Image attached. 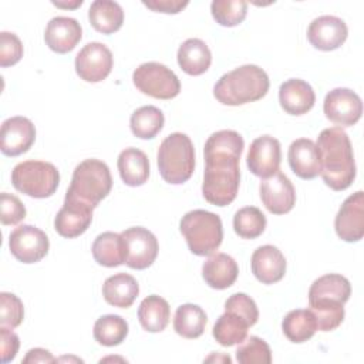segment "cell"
I'll use <instances>...</instances> for the list:
<instances>
[{
	"label": "cell",
	"instance_id": "22",
	"mask_svg": "<svg viewBox=\"0 0 364 364\" xmlns=\"http://www.w3.org/2000/svg\"><path fill=\"white\" fill-rule=\"evenodd\" d=\"M287 159L291 171L301 179H313L320 175V152L317 145L309 138L293 141L289 146Z\"/></svg>",
	"mask_w": 364,
	"mask_h": 364
},
{
	"label": "cell",
	"instance_id": "43",
	"mask_svg": "<svg viewBox=\"0 0 364 364\" xmlns=\"http://www.w3.org/2000/svg\"><path fill=\"white\" fill-rule=\"evenodd\" d=\"M20 347V341L17 334L10 327H0V351H1V363H10L16 358Z\"/></svg>",
	"mask_w": 364,
	"mask_h": 364
},
{
	"label": "cell",
	"instance_id": "15",
	"mask_svg": "<svg viewBox=\"0 0 364 364\" xmlns=\"http://www.w3.org/2000/svg\"><path fill=\"white\" fill-rule=\"evenodd\" d=\"M336 233L344 242H358L364 236V192L357 191L340 206L336 220Z\"/></svg>",
	"mask_w": 364,
	"mask_h": 364
},
{
	"label": "cell",
	"instance_id": "27",
	"mask_svg": "<svg viewBox=\"0 0 364 364\" xmlns=\"http://www.w3.org/2000/svg\"><path fill=\"white\" fill-rule=\"evenodd\" d=\"M119 176L128 186H141L149 178V161L144 151L125 148L117 161Z\"/></svg>",
	"mask_w": 364,
	"mask_h": 364
},
{
	"label": "cell",
	"instance_id": "28",
	"mask_svg": "<svg viewBox=\"0 0 364 364\" xmlns=\"http://www.w3.org/2000/svg\"><path fill=\"white\" fill-rule=\"evenodd\" d=\"M88 20L97 31L112 34L121 28L124 23V11L117 1L95 0L88 9Z\"/></svg>",
	"mask_w": 364,
	"mask_h": 364
},
{
	"label": "cell",
	"instance_id": "29",
	"mask_svg": "<svg viewBox=\"0 0 364 364\" xmlns=\"http://www.w3.org/2000/svg\"><path fill=\"white\" fill-rule=\"evenodd\" d=\"M171 318V307L168 301L156 294L145 297L138 307V320L144 330L159 333L166 328Z\"/></svg>",
	"mask_w": 364,
	"mask_h": 364
},
{
	"label": "cell",
	"instance_id": "44",
	"mask_svg": "<svg viewBox=\"0 0 364 364\" xmlns=\"http://www.w3.org/2000/svg\"><path fill=\"white\" fill-rule=\"evenodd\" d=\"M142 4L154 11L158 13H166V14H176L182 11L186 6V0H151V1H142Z\"/></svg>",
	"mask_w": 364,
	"mask_h": 364
},
{
	"label": "cell",
	"instance_id": "19",
	"mask_svg": "<svg viewBox=\"0 0 364 364\" xmlns=\"http://www.w3.org/2000/svg\"><path fill=\"white\" fill-rule=\"evenodd\" d=\"M92 210L94 208L80 200L65 198L63 208L57 212L54 219L55 232L67 239L82 235L91 225Z\"/></svg>",
	"mask_w": 364,
	"mask_h": 364
},
{
	"label": "cell",
	"instance_id": "31",
	"mask_svg": "<svg viewBox=\"0 0 364 364\" xmlns=\"http://www.w3.org/2000/svg\"><path fill=\"white\" fill-rule=\"evenodd\" d=\"M282 330L291 343H304L316 334L317 321L310 309H296L284 316Z\"/></svg>",
	"mask_w": 364,
	"mask_h": 364
},
{
	"label": "cell",
	"instance_id": "4",
	"mask_svg": "<svg viewBox=\"0 0 364 364\" xmlns=\"http://www.w3.org/2000/svg\"><path fill=\"white\" fill-rule=\"evenodd\" d=\"M270 87L264 70L246 64L223 74L213 87L215 98L223 105H243L263 98Z\"/></svg>",
	"mask_w": 364,
	"mask_h": 364
},
{
	"label": "cell",
	"instance_id": "36",
	"mask_svg": "<svg viewBox=\"0 0 364 364\" xmlns=\"http://www.w3.org/2000/svg\"><path fill=\"white\" fill-rule=\"evenodd\" d=\"M266 216L256 206H245L233 216V229L243 239H256L266 229Z\"/></svg>",
	"mask_w": 364,
	"mask_h": 364
},
{
	"label": "cell",
	"instance_id": "47",
	"mask_svg": "<svg viewBox=\"0 0 364 364\" xmlns=\"http://www.w3.org/2000/svg\"><path fill=\"white\" fill-rule=\"evenodd\" d=\"M213 360H216V361H219V360H223V361H228V363H230V361H232L229 355H222V357H218L216 354H212V355H210V357H208L205 361H213Z\"/></svg>",
	"mask_w": 364,
	"mask_h": 364
},
{
	"label": "cell",
	"instance_id": "10",
	"mask_svg": "<svg viewBox=\"0 0 364 364\" xmlns=\"http://www.w3.org/2000/svg\"><path fill=\"white\" fill-rule=\"evenodd\" d=\"M125 246V264L131 269L144 270L149 267L158 256V240L155 235L142 226L128 228L121 232Z\"/></svg>",
	"mask_w": 364,
	"mask_h": 364
},
{
	"label": "cell",
	"instance_id": "40",
	"mask_svg": "<svg viewBox=\"0 0 364 364\" xmlns=\"http://www.w3.org/2000/svg\"><path fill=\"white\" fill-rule=\"evenodd\" d=\"M225 310L233 311L243 317L247 324L252 327L257 323L259 318V310L252 297H249L245 293H235L225 301Z\"/></svg>",
	"mask_w": 364,
	"mask_h": 364
},
{
	"label": "cell",
	"instance_id": "38",
	"mask_svg": "<svg viewBox=\"0 0 364 364\" xmlns=\"http://www.w3.org/2000/svg\"><path fill=\"white\" fill-rule=\"evenodd\" d=\"M236 360L240 364H270L272 351L263 338L250 336L247 340L245 338V341H242L237 347Z\"/></svg>",
	"mask_w": 364,
	"mask_h": 364
},
{
	"label": "cell",
	"instance_id": "9",
	"mask_svg": "<svg viewBox=\"0 0 364 364\" xmlns=\"http://www.w3.org/2000/svg\"><path fill=\"white\" fill-rule=\"evenodd\" d=\"M132 81L142 94L158 100L175 98L181 91L176 74L166 65L155 61L141 64L134 71Z\"/></svg>",
	"mask_w": 364,
	"mask_h": 364
},
{
	"label": "cell",
	"instance_id": "7",
	"mask_svg": "<svg viewBox=\"0 0 364 364\" xmlns=\"http://www.w3.org/2000/svg\"><path fill=\"white\" fill-rule=\"evenodd\" d=\"M189 250L196 256L213 255L223 239L220 218L209 210L195 209L185 213L179 223Z\"/></svg>",
	"mask_w": 364,
	"mask_h": 364
},
{
	"label": "cell",
	"instance_id": "42",
	"mask_svg": "<svg viewBox=\"0 0 364 364\" xmlns=\"http://www.w3.org/2000/svg\"><path fill=\"white\" fill-rule=\"evenodd\" d=\"M0 208H1L0 219H1V223L4 226L17 225V223H20L26 218V208H24V205L13 193L3 192L0 195Z\"/></svg>",
	"mask_w": 364,
	"mask_h": 364
},
{
	"label": "cell",
	"instance_id": "18",
	"mask_svg": "<svg viewBox=\"0 0 364 364\" xmlns=\"http://www.w3.org/2000/svg\"><path fill=\"white\" fill-rule=\"evenodd\" d=\"M348 36L347 24L336 16H320L307 28L310 44L321 51H333L344 44Z\"/></svg>",
	"mask_w": 364,
	"mask_h": 364
},
{
	"label": "cell",
	"instance_id": "33",
	"mask_svg": "<svg viewBox=\"0 0 364 364\" xmlns=\"http://www.w3.org/2000/svg\"><path fill=\"white\" fill-rule=\"evenodd\" d=\"M208 323L206 313L198 304L186 303L176 309L173 328L183 338H198L203 334Z\"/></svg>",
	"mask_w": 364,
	"mask_h": 364
},
{
	"label": "cell",
	"instance_id": "13",
	"mask_svg": "<svg viewBox=\"0 0 364 364\" xmlns=\"http://www.w3.org/2000/svg\"><path fill=\"white\" fill-rule=\"evenodd\" d=\"M326 118L343 127H353L363 114V102L357 92L350 88H334L327 92L323 104Z\"/></svg>",
	"mask_w": 364,
	"mask_h": 364
},
{
	"label": "cell",
	"instance_id": "2",
	"mask_svg": "<svg viewBox=\"0 0 364 364\" xmlns=\"http://www.w3.org/2000/svg\"><path fill=\"white\" fill-rule=\"evenodd\" d=\"M320 175L333 191L347 189L355 179V162L347 132L340 127L326 128L317 138Z\"/></svg>",
	"mask_w": 364,
	"mask_h": 364
},
{
	"label": "cell",
	"instance_id": "37",
	"mask_svg": "<svg viewBox=\"0 0 364 364\" xmlns=\"http://www.w3.org/2000/svg\"><path fill=\"white\" fill-rule=\"evenodd\" d=\"M210 11L220 26L235 27L245 20L247 14V3L243 0H213Z\"/></svg>",
	"mask_w": 364,
	"mask_h": 364
},
{
	"label": "cell",
	"instance_id": "41",
	"mask_svg": "<svg viewBox=\"0 0 364 364\" xmlns=\"http://www.w3.org/2000/svg\"><path fill=\"white\" fill-rule=\"evenodd\" d=\"M23 57V44L14 33H0V65L11 67Z\"/></svg>",
	"mask_w": 364,
	"mask_h": 364
},
{
	"label": "cell",
	"instance_id": "35",
	"mask_svg": "<svg viewBox=\"0 0 364 364\" xmlns=\"http://www.w3.org/2000/svg\"><path fill=\"white\" fill-rule=\"evenodd\" d=\"M128 336V323L118 314L101 316L94 324V338L105 347L121 344Z\"/></svg>",
	"mask_w": 364,
	"mask_h": 364
},
{
	"label": "cell",
	"instance_id": "30",
	"mask_svg": "<svg viewBox=\"0 0 364 364\" xmlns=\"http://www.w3.org/2000/svg\"><path fill=\"white\" fill-rule=\"evenodd\" d=\"M92 256L95 262L105 267H117L125 263V246L121 233L104 232L92 243Z\"/></svg>",
	"mask_w": 364,
	"mask_h": 364
},
{
	"label": "cell",
	"instance_id": "39",
	"mask_svg": "<svg viewBox=\"0 0 364 364\" xmlns=\"http://www.w3.org/2000/svg\"><path fill=\"white\" fill-rule=\"evenodd\" d=\"M24 318L23 301L13 293H0V324L16 328Z\"/></svg>",
	"mask_w": 364,
	"mask_h": 364
},
{
	"label": "cell",
	"instance_id": "34",
	"mask_svg": "<svg viewBox=\"0 0 364 364\" xmlns=\"http://www.w3.org/2000/svg\"><path fill=\"white\" fill-rule=\"evenodd\" d=\"M165 117L162 111L154 105H144L135 109L129 119L131 131L141 139H152L162 129Z\"/></svg>",
	"mask_w": 364,
	"mask_h": 364
},
{
	"label": "cell",
	"instance_id": "25",
	"mask_svg": "<svg viewBox=\"0 0 364 364\" xmlns=\"http://www.w3.org/2000/svg\"><path fill=\"white\" fill-rule=\"evenodd\" d=\"M138 282L128 273H117L109 276L102 284V296L105 301L119 309L131 307L138 297Z\"/></svg>",
	"mask_w": 364,
	"mask_h": 364
},
{
	"label": "cell",
	"instance_id": "24",
	"mask_svg": "<svg viewBox=\"0 0 364 364\" xmlns=\"http://www.w3.org/2000/svg\"><path fill=\"white\" fill-rule=\"evenodd\" d=\"M239 274V267L235 259L226 253H215L203 263L202 276L206 284L216 290L230 287Z\"/></svg>",
	"mask_w": 364,
	"mask_h": 364
},
{
	"label": "cell",
	"instance_id": "12",
	"mask_svg": "<svg viewBox=\"0 0 364 364\" xmlns=\"http://www.w3.org/2000/svg\"><path fill=\"white\" fill-rule=\"evenodd\" d=\"M114 65L111 50L98 41L85 44L75 55V71L87 82H100L105 80Z\"/></svg>",
	"mask_w": 364,
	"mask_h": 364
},
{
	"label": "cell",
	"instance_id": "26",
	"mask_svg": "<svg viewBox=\"0 0 364 364\" xmlns=\"http://www.w3.org/2000/svg\"><path fill=\"white\" fill-rule=\"evenodd\" d=\"M178 64L189 75H200L208 71L212 63L209 47L200 38H188L178 48Z\"/></svg>",
	"mask_w": 364,
	"mask_h": 364
},
{
	"label": "cell",
	"instance_id": "1",
	"mask_svg": "<svg viewBox=\"0 0 364 364\" xmlns=\"http://www.w3.org/2000/svg\"><path fill=\"white\" fill-rule=\"evenodd\" d=\"M245 148L242 135L232 129L213 132L205 142V173L202 183L203 198L215 206L230 205L239 191V161Z\"/></svg>",
	"mask_w": 364,
	"mask_h": 364
},
{
	"label": "cell",
	"instance_id": "20",
	"mask_svg": "<svg viewBox=\"0 0 364 364\" xmlns=\"http://www.w3.org/2000/svg\"><path fill=\"white\" fill-rule=\"evenodd\" d=\"M82 37V28L75 18L58 16L48 21L44 40L50 50L58 54L70 53L75 48Z\"/></svg>",
	"mask_w": 364,
	"mask_h": 364
},
{
	"label": "cell",
	"instance_id": "14",
	"mask_svg": "<svg viewBox=\"0 0 364 364\" xmlns=\"http://www.w3.org/2000/svg\"><path fill=\"white\" fill-rule=\"evenodd\" d=\"M280 142L272 135H262L250 144L246 164L253 175L264 179L280 171Z\"/></svg>",
	"mask_w": 364,
	"mask_h": 364
},
{
	"label": "cell",
	"instance_id": "11",
	"mask_svg": "<svg viewBox=\"0 0 364 364\" xmlns=\"http://www.w3.org/2000/svg\"><path fill=\"white\" fill-rule=\"evenodd\" d=\"M9 247L18 262L30 264L46 257L50 240L41 229L33 225H20L10 233Z\"/></svg>",
	"mask_w": 364,
	"mask_h": 364
},
{
	"label": "cell",
	"instance_id": "45",
	"mask_svg": "<svg viewBox=\"0 0 364 364\" xmlns=\"http://www.w3.org/2000/svg\"><path fill=\"white\" fill-rule=\"evenodd\" d=\"M55 357L46 348H31L27 351L26 357L23 358V364H30V363H55Z\"/></svg>",
	"mask_w": 364,
	"mask_h": 364
},
{
	"label": "cell",
	"instance_id": "3",
	"mask_svg": "<svg viewBox=\"0 0 364 364\" xmlns=\"http://www.w3.org/2000/svg\"><path fill=\"white\" fill-rule=\"evenodd\" d=\"M350 282L336 273L316 279L309 289V306L317 321V330L331 331L344 320V303L350 299Z\"/></svg>",
	"mask_w": 364,
	"mask_h": 364
},
{
	"label": "cell",
	"instance_id": "17",
	"mask_svg": "<svg viewBox=\"0 0 364 364\" xmlns=\"http://www.w3.org/2000/svg\"><path fill=\"white\" fill-rule=\"evenodd\" d=\"M36 141L34 124L26 117H11L3 121L0 129V149L7 156L27 152Z\"/></svg>",
	"mask_w": 364,
	"mask_h": 364
},
{
	"label": "cell",
	"instance_id": "16",
	"mask_svg": "<svg viewBox=\"0 0 364 364\" xmlns=\"http://www.w3.org/2000/svg\"><path fill=\"white\" fill-rule=\"evenodd\" d=\"M260 199L270 213L284 215L296 203V191L290 179L277 171L260 182Z\"/></svg>",
	"mask_w": 364,
	"mask_h": 364
},
{
	"label": "cell",
	"instance_id": "21",
	"mask_svg": "<svg viewBox=\"0 0 364 364\" xmlns=\"http://www.w3.org/2000/svg\"><path fill=\"white\" fill-rule=\"evenodd\" d=\"M252 273L263 284H273L283 279L286 273V259L273 245L257 247L250 259Z\"/></svg>",
	"mask_w": 364,
	"mask_h": 364
},
{
	"label": "cell",
	"instance_id": "5",
	"mask_svg": "<svg viewBox=\"0 0 364 364\" xmlns=\"http://www.w3.org/2000/svg\"><path fill=\"white\" fill-rule=\"evenodd\" d=\"M156 161L165 182L172 185L186 182L195 169V149L191 138L182 132L168 135L158 148Z\"/></svg>",
	"mask_w": 364,
	"mask_h": 364
},
{
	"label": "cell",
	"instance_id": "6",
	"mask_svg": "<svg viewBox=\"0 0 364 364\" xmlns=\"http://www.w3.org/2000/svg\"><path fill=\"white\" fill-rule=\"evenodd\" d=\"M112 188L109 168L100 159H84L80 162L71 178L65 198L80 200L91 208H95Z\"/></svg>",
	"mask_w": 364,
	"mask_h": 364
},
{
	"label": "cell",
	"instance_id": "32",
	"mask_svg": "<svg viewBox=\"0 0 364 364\" xmlns=\"http://www.w3.org/2000/svg\"><path fill=\"white\" fill-rule=\"evenodd\" d=\"M247 321L233 311L225 310V313L216 320L212 334L215 340L223 347H232L245 341L247 336Z\"/></svg>",
	"mask_w": 364,
	"mask_h": 364
},
{
	"label": "cell",
	"instance_id": "23",
	"mask_svg": "<svg viewBox=\"0 0 364 364\" xmlns=\"http://www.w3.org/2000/svg\"><path fill=\"white\" fill-rule=\"evenodd\" d=\"M279 101L287 114L303 115L313 108L316 102V94L311 85L304 80L290 78L280 85Z\"/></svg>",
	"mask_w": 364,
	"mask_h": 364
},
{
	"label": "cell",
	"instance_id": "46",
	"mask_svg": "<svg viewBox=\"0 0 364 364\" xmlns=\"http://www.w3.org/2000/svg\"><path fill=\"white\" fill-rule=\"evenodd\" d=\"M53 4H54V6H57V7H64V9H74V7H77V6H81V4H82V0H77V1H74V3H60V1H53Z\"/></svg>",
	"mask_w": 364,
	"mask_h": 364
},
{
	"label": "cell",
	"instance_id": "8",
	"mask_svg": "<svg viewBox=\"0 0 364 364\" xmlns=\"http://www.w3.org/2000/svg\"><path fill=\"white\" fill-rule=\"evenodd\" d=\"M13 186L31 198H50L58 188L60 173L57 168L46 161H24L11 171Z\"/></svg>",
	"mask_w": 364,
	"mask_h": 364
}]
</instances>
